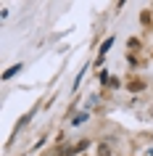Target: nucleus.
<instances>
[{
	"label": "nucleus",
	"instance_id": "obj_1",
	"mask_svg": "<svg viewBox=\"0 0 153 156\" xmlns=\"http://www.w3.org/2000/svg\"><path fill=\"white\" fill-rule=\"evenodd\" d=\"M19 72H21V64H19V66H11V69H8L5 74H3V77L8 80V77H13V74H19Z\"/></svg>",
	"mask_w": 153,
	"mask_h": 156
},
{
	"label": "nucleus",
	"instance_id": "obj_2",
	"mask_svg": "<svg viewBox=\"0 0 153 156\" xmlns=\"http://www.w3.org/2000/svg\"><path fill=\"white\" fill-rule=\"evenodd\" d=\"M111 45H113V40H106V42H103V48H100V53H106V50L111 48Z\"/></svg>",
	"mask_w": 153,
	"mask_h": 156
}]
</instances>
